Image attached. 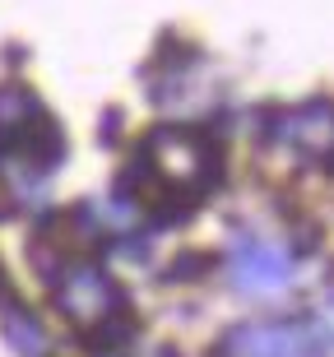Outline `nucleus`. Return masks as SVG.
<instances>
[{
	"mask_svg": "<svg viewBox=\"0 0 334 357\" xmlns=\"http://www.w3.org/2000/svg\"><path fill=\"white\" fill-rule=\"evenodd\" d=\"M66 162V130L28 84H0V172L19 167L28 185H42Z\"/></svg>",
	"mask_w": 334,
	"mask_h": 357,
	"instance_id": "1",
	"label": "nucleus"
},
{
	"mask_svg": "<svg viewBox=\"0 0 334 357\" xmlns=\"http://www.w3.org/2000/svg\"><path fill=\"white\" fill-rule=\"evenodd\" d=\"M52 302L66 320H75L79 330H93L103 320H112L116 311L130 306L126 288L112 283V274L103 265H89V260H70L52 283Z\"/></svg>",
	"mask_w": 334,
	"mask_h": 357,
	"instance_id": "2",
	"label": "nucleus"
},
{
	"mask_svg": "<svg viewBox=\"0 0 334 357\" xmlns=\"http://www.w3.org/2000/svg\"><path fill=\"white\" fill-rule=\"evenodd\" d=\"M316 320H246L227 330L209 357H325Z\"/></svg>",
	"mask_w": 334,
	"mask_h": 357,
	"instance_id": "3",
	"label": "nucleus"
},
{
	"mask_svg": "<svg viewBox=\"0 0 334 357\" xmlns=\"http://www.w3.org/2000/svg\"><path fill=\"white\" fill-rule=\"evenodd\" d=\"M293 278H297V260L288 246L237 232V241H232V283L241 292H279Z\"/></svg>",
	"mask_w": 334,
	"mask_h": 357,
	"instance_id": "4",
	"label": "nucleus"
},
{
	"mask_svg": "<svg viewBox=\"0 0 334 357\" xmlns=\"http://www.w3.org/2000/svg\"><path fill=\"white\" fill-rule=\"evenodd\" d=\"M265 135L274 144H293L311 158H330L334 153V102L330 98H311V102L283 107L274 112L265 126Z\"/></svg>",
	"mask_w": 334,
	"mask_h": 357,
	"instance_id": "5",
	"label": "nucleus"
},
{
	"mask_svg": "<svg viewBox=\"0 0 334 357\" xmlns=\"http://www.w3.org/2000/svg\"><path fill=\"white\" fill-rule=\"evenodd\" d=\"M0 330H5V339H10L14 357H52V339H47V330H42V320L33 316L19 297H10V302H5Z\"/></svg>",
	"mask_w": 334,
	"mask_h": 357,
	"instance_id": "6",
	"label": "nucleus"
},
{
	"mask_svg": "<svg viewBox=\"0 0 334 357\" xmlns=\"http://www.w3.org/2000/svg\"><path fill=\"white\" fill-rule=\"evenodd\" d=\"M209 265H214L209 251H186V255H176L172 265L162 269V283H195V278L209 274Z\"/></svg>",
	"mask_w": 334,
	"mask_h": 357,
	"instance_id": "7",
	"label": "nucleus"
},
{
	"mask_svg": "<svg viewBox=\"0 0 334 357\" xmlns=\"http://www.w3.org/2000/svg\"><path fill=\"white\" fill-rule=\"evenodd\" d=\"M14 297V288H10V274H5V260H0V306Z\"/></svg>",
	"mask_w": 334,
	"mask_h": 357,
	"instance_id": "8",
	"label": "nucleus"
}]
</instances>
